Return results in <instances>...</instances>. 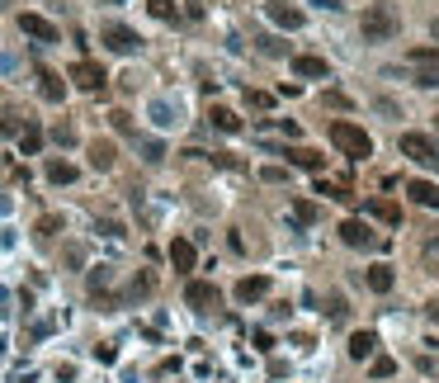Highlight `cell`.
<instances>
[{"label":"cell","instance_id":"6da1fadb","mask_svg":"<svg viewBox=\"0 0 439 383\" xmlns=\"http://www.w3.org/2000/svg\"><path fill=\"white\" fill-rule=\"evenodd\" d=\"M359 29H364V43H392L397 33H402V15H397V5L378 0V5H369V10H364Z\"/></svg>","mask_w":439,"mask_h":383},{"label":"cell","instance_id":"7a4b0ae2","mask_svg":"<svg viewBox=\"0 0 439 383\" xmlns=\"http://www.w3.org/2000/svg\"><path fill=\"white\" fill-rule=\"evenodd\" d=\"M330 142H335V152H345V157H354V161L373 157V138H369L359 123H350V118H335V123H330Z\"/></svg>","mask_w":439,"mask_h":383},{"label":"cell","instance_id":"3957f363","mask_svg":"<svg viewBox=\"0 0 439 383\" xmlns=\"http://www.w3.org/2000/svg\"><path fill=\"white\" fill-rule=\"evenodd\" d=\"M99 38H104V48L118 52V57H132V52L142 48L137 29H128V24H104V29H99Z\"/></svg>","mask_w":439,"mask_h":383},{"label":"cell","instance_id":"277c9868","mask_svg":"<svg viewBox=\"0 0 439 383\" xmlns=\"http://www.w3.org/2000/svg\"><path fill=\"white\" fill-rule=\"evenodd\" d=\"M402 157H411L416 166H439V147L425 133H402Z\"/></svg>","mask_w":439,"mask_h":383},{"label":"cell","instance_id":"5b68a950","mask_svg":"<svg viewBox=\"0 0 439 383\" xmlns=\"http://www.w3.org/2000/svg\"><path fill=\"white\" fill-rule=\"evenodd\" d=\"M185 303L194 308V312H213V308H218V288H213V284H204V279H189Z\"/></svg>","mask_w":439,"mask_h":383},{"label":"cell","instance_id":"8992f818","mask_svg":"<svg viewBox=\"0 0 439 383\" xmlns=\"http://www.w3.org/2000/svg\"><path fill=\"white\" fill-rule=\"evenodd\" d=\"M71 80H76L80 90H104V80L109 76H104V66L99 62H85V57H80V62L71 66Z\"/></svg>","mask_w":439,"mask_h":383},{"label":"cell","instance_id":"52a82bcc","mask_svg":"<svg viewBox=\"0 0 439 383\" xmlns=\"http://www.w3.org/2000/svg\"><path fill=\"white\" fill-rule=\"evenodd\" d=\"M265 15L279 24V29H302V10L293 5V0H269L265 5Z\"/></svg>","mask_w":439,"mask_h":383},{"label":"cell","instance_id":"ba28073f","mask_svg":"<svg viewBox=\"0 0 439 383\" xmlns=\"http://www.w3.org/2000/svg\"><path fill=\"white\" fill-rule=\"evenodd\" d=\"M19 29L29 33V38H38V43H57V38H62L57 24H47L43 15H19Z\"/></svg>","mask_w":439,"mask_h":383},{"label":"cell","instance_id":"9c48e42d","mask_svg":"<svg viewBox=\"0 0 439 383\" xmlns=\"http://www.w3.org/2000/svg\"><path fill=\"white\" fill-rule=\"evenodd\" d=\"M171 265H175L180 274H189L194 265H199V251H194V241H185V237H175V241H171Z\"/></svg>","mask_w":439,"mask_h":383},{"label":"cell","instance_id":"30bf717a","mask_svg":"<svg viewBox=\"0 0 439 383\" xmlns=\"http://www.w3.org/2000/svg\"><path fill=\"white\" fill-rule=\"evenodd\" d=\"M265 293H269V274H246V279L236 284V298H241V303H260Z\"/></svg>","mask_w":439,"mask_h":383},{"label":"cell","instance_id":"8fae6325","mask_svg":"<svg viewBox=\"0 0 439 383\" xmlns=\"http://www.w3.org/2000/svg\"><path fill=\"white\" fill-rule=\"evenodd\" d=\"M340 241H345V246H373V232H369V223H359V218H345V223H340Z\"/></svg>","mask_w":439,"mask_h":383},{"label":"cell","instance_id":"7c38bea8","mask_svg":"<svg viewBox=\"0 0 439 383\" xmlns=\"http://www.w3.org/2000/svg\"><path fill=\"white\" fill-rule=\"evenodd\" d=\"M407 194H411L421 208H439V185H435V180H411Z\"/></svg>","mask_w":439,"mask_h":383},{"label":"cell","instance_id":"4fadbf2b","mask_svg":"<svg viewBox=\"0 0 439 383\" xmlns=\"http://www.w3.org/2000/svg\"><path fill=\"white\" fill-rule=\"evenodd\" d=\"M293 71H298L302 80H321V76L330 80V66H326V57H293Z\"/></svg>","mask_w":439,"mask_h":383},{"label":"cell","instance_id":"5bb4252c","mask_svg":"<svg viewBox=\"0 0 439 383\" xmlns=\"http://www.w3.org/2000/svg\"><path fill=\"white\" fill-rule=\"evenodd\" d=\"M19 147H24V157H38V152H43V128L33 123V118H24V128H19Z\"/></svg>","mask_w":439,"mask_h":383},{"label":"cell","instance_id":"9a60e30c","mask_svg":"<svg viewBox=\"0 0 439 383\" xmlns=\"http://www.w3.org/2000/svg\"><path fill=\"white\" fill-rule=\"evenodd\" d=\"M38 90H43V99H47V104H57V99L66 95L62 76H57V71H47V66H43V71H38Z\"/></svg>","mask_w":439,"mask_h":383},{"label":"cell","instance_id":"2e32d148","mask_svg":"<svg viewBox=\"0 0 439 383\" xmlns=\"http://www.w3.org/2000/svg\"><path fill=\"white\" fill-rule=\"evenodd\" d=\"M113 161H118V147L113 142H90V166L94 171H113Z\"/></svg>","mask_w":439,"mask_h":383},{"label":"cell","instance_id":"e0dca14e","mask_svg":"<svg viewBox=\"0 0 439 383\" xmlns=\"http://www.w3.org/2000/svg\"><path fill=\"white\" fill-rule=\"evenodd\" d=\"M369 218H378V223H402V208L392 204V199H369Z\"/></svg>","mask_w":439,"mask_h":383},{"label":"cell","instance_id":"ac0fdd59","mask_svg":"<svg viewBox=\"0 0 439 383\" xmlns=\"http://www.w3.org/2000/svg\"><path fill=\"white\" fill-rule=\"evenodd\" d=\"M392 284H397L392 265H369V288L373 293H392Z\"/></svg>","mask_w":439,"mask_h":383},{"label":"cell","instance_id":"d6986e66","mask_svg":"<svg viewBox=\"0 0 439 383\" xmlns=\"http://www.w3.org/2000/svg\"><path fill=\"white\" fill-rule=\"evenodd\" d=\"M411 66H421V71H439V48H411L407 52Z\"/></svg>","mask_w":439,"mask_h":383},{"label":"cell","instance_id":"ffe728a7","mask_svg":"<svg viewBox=\"0 0 439 383\" xmlns=\"http://www.w3.org/2000/svg\"><path fill=\"white\" fill-rule=\"evenodd\" d=\"M373 346H378L373 332H354V336H350V355H354V360H369V355H373Z\"/></svg>","mask_w":439,"mask_h":383},{"label":"cell","instance_id":"44dd1931","mask_svg":"<svg viewBox=\"0 0 439 383\" xmlns=\"http://www.w3.org/2000/svg\"><path fill=\"white\" fill-rule=\"evenodd\" d=\"M137 152H142L147 166H161V161H166V142H156V138H137Z\"/></svg>","mask_w":439,"mask_h":383},{"label":"cell","instance_id":"7402d4cb","mask_svg":"<svg viewBox=\"0 0 439 383\" xmlns=\"http://www.w3.org/2000/svg\"><path fill=\"white\" fill-rule=\"evenodd\" d=\"M288 218H293L298 227H312V223H316V204H307V199H293V204H288Z\"/></svg>","mask_w":439,"mask_h":383},{"label":"cell","instance_id":"603a6c76","mask_svg":"<svg viewBox=\"0 0 439 383\" xmlns=\"http://www.w3.org/2000/svg\"><path fill=\"white\" fill-rule=\"evenodd\" d=\"M76 176L80 171L71 166V161H47V180H52V185H71Z\"/></svg>","mask_w":439,"mask_h":383},{"label":"cell","instance_id":"cb8c5ba5","mask_svg":"<svg viewBox=\"0 0 439 383\" xmlns=\"http://www.w3.org/2000/svg\"><path fill=\"white\" fill-rule=\"evenodd\" d=\"M208 118H213V128H218V133H241V118H236L232 109H222V104H213V114H208Z\"/></svg>","mask_w":439,"mask_h":383},{"label":"cell","instance_id":"d4e9b609","mask_svg":"<svg viewBox=\"0 0 439 383\" xmlns=\"http://www.w3.org/2000/svg\"><path fill=\"white\" fill-rule=\"evenodd\" d=\"M152 288H156V274H152V270H142L137 279H132V284H128V293H123V298H147V293H152Z\"/></svg>","mask_w":439,"mask_h":383},{"label":"cell","instance_id":"484cf974","mask_svg":"<svg viewBox=\"0 0 439 383\" xmlns=\"http://www.w3.org/2000/svg\"><path fill=\"white\" fill-rule=\"evenodd\" d=\"M316 194H326V199H335V204H354V194H350L345 185H330V180H316Z\"/></svg>","mask_w":439,"mask_h":383},{"label":"cell","instance_id":"4316f807","mask_svg":"<svg viewBox=\"0 0 439 383\" xmlns=\"http://www.w3.org/2000/svg\"><path fill=\"white\" fill-rule=\"evenodd\" d=\"M288 161H293V166H302V171H321V157H316V152H307V147L288 152Z\"/></svg>","mask_w":439,"mask_h":383},{"label":"cell","instance_id":"83f0119b","mask_svg":"<svg viewBox=\"0 0 439 383\" xmlns=\"http://www.w3.org/2000/svg\"><path fill=\"white\" fill-rule=\"evenodd\" d=\"M19 128H24V114H0V133H5V138H19Z\"/></svg>","mask_w":439,"mask_h":383},{"label":"cell","instance_id":"f1b7e54d","mask_svg":"<svg viewBox=\"0 0 439 383\" xmlns=\"http://www.w3.org/2000/svg\"><path fill=\"white\" fill-rule=\"evenodd\" d=\"M109 279H113V270H109V265H94V270H90V293L109 288Z\"/></svg>","mask_w":439,"mask_h":383},{"label":"cell","instance_id":"f546056e","mask_svg":"<svg viewBox=\"0 0 439 383\" xmlns=\"http://www.w3.org/2000/svg\"><path fill=\"white\" fill-rule=\"evenodd\" d=\"M52 138H57V147H76V128H71V123H57V128H52Z\"/></svg>","mask_w":439,"mask_h":383},{"label":"cell","instance_id":"4dcf8cb0","mask_svg":"<svg viewBox=\"0 0 439 383\" xmlns=\"http://www.w3.org/2000/svg\"><path fill=\"white\" fill-rule=\"evenodd\" d=\"M147 10L156 19H175V0H147Z\"/></svg>","mask_w":439,"mask_h":383},{"label":"cell","instance_id":"1f68e13d","mask_svg":"<svg viewBox=\"0 0 439 383\" xmlns=\"http://www.w3.org/2000/svg\"><path fill=\"white\" fill-rule=\"evenodd\" d=\"M260 180H265V185H283V180H288V171H283V166H265V171H260Z\"/></svg>","mask_w":439,"mask_h":383},{"label":"cell","instance_id":"d6a6232c","mask_svg":"<svg viewBox=\"0 0 439 383\" xmlns=\"http://www.w3.org/2000/svg\"><path fill=\"white\" fill-rule=\"evenodd\" d=\"M326 308H330V317H335V322H345V312H350L340 293H330V298H326Z\"/></svg>","mask_w":439,"mask_h":383},{"label":"cell","instance_id":"836d02e7","mask_svg":"<svg viewBox=\"0 0 439 383\" xmlns=\"http://www.w3.org/2000/svg\"><path fill=\"white\" fill-rule=\"evenodd\" d=\"M246 104H251V109H269V104H274V99H269L265 90H246Z\"/></svg>","mask_w":439,"mask_h":383},{"label":"cell","instance_id":"e575fe53","mask_svg":"<svg viewBox=\"0 0 439 383\" xmlns=\"http://www.w3.org/2000/svg\"><path fill=\"white\" fill-rule=\"evenodd\" d=\"M109 123L118 128V133H132V114H123V109H113L109 114Z\"/></svg>","mask_w":439,"mask_h":383},{"label":"cell","instance_id":"d590c367","mask_svg":"<svg viewBox=\"0 0 439 383\" xmlns=\"http://www.w3.org/2000/svg\"><path fill=\"white\" fill-rule=\"evenodd\" d=\"M392 374H397L392 360H373V379H392Z\"/></svg>","mask_w":439,"mask_h":383},{"label":"cell","instance_id":"8d00e7d4","mask_svg":"<svg viewBox=\"0 0 439 383\" xmlns=\"http://www.w3.org/2000/svg\"><path fill=\"white\" fill-rule=\"evenodd\" d=\"M260 52H265V57H283V43L279 38H260Z\"/></svg>","mask_w":439,"mask_h":383},{"label":"cell","instance_id":"74e56055","mask_svg":"<svg viewBox=\"0 0 439 383\" xmlns=\"http://www.w3.org/2000/svg\"><path fill=\"white\" fill-rule=\"evenodd\" d=\"M57 227H62V218H38V237H52Z\"/></svg>","mask_w":439,"mask_h":383},{"label":"cell","instance_id":"f35d334b","mask_svg":"<svg viewBox=\"0 0 439 383\" xmlns=\"http://www.w3.org/2000/svg\"><path fill=\"white\" fill-rule=\"evenodd\" d=\"M416 85H425V90H435V85H439V71H416Z\"/></svg>","mask_w":439,"mask_h":383},{"label":"cell","instance_id":"ab89813d","mask_svg":"<svg viewBox=\"0 0 439 383\" xmlns=\"http://www.w3.org/2000/svg\"><path fill=\"white\" fill-rule=\"evenodd\" d=\"M435 123H439V114H435Z\"/></svg>","mask_w":439,"mask_h":383},{"label":"cell","instance_id":"60d3db41","mask_svg":"<svg viewBox=\"0 0 439 383\" xmlns=\"http://www.w3.org/2000/svg\"><path fill=\"white\" fill-rule=\"evenodd\" d=\"M0 5H5V0H0Z\"/></svg>","mask_w":439,"mask_h":383}]
</instances>
